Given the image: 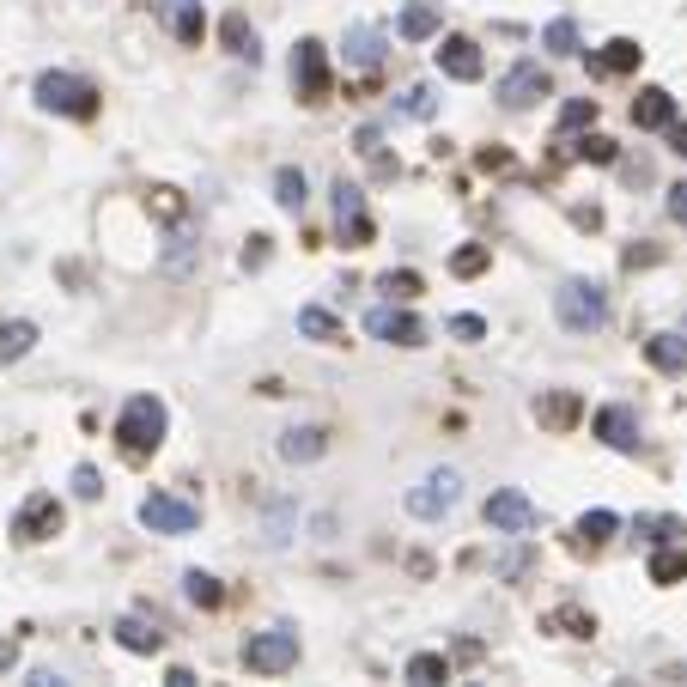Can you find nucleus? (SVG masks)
Returning a JSON list of instances; mask_svg holds the SVG:
<instances>
[{"instance_id":"nucleus-15","label":"nucleus","mask_w":687,"mask_h":687,"mask_svg":"<svg viewBox=\"0 0 687 687\" xmlns=\"http://www.w3.org/2000/svg\"><path fill=\"white\" fill-rule=\"evenodd\" d=\"M159 13L171 25L177 43H201L207 37V13H201V0H159Z\"/></svg>"},{"instance_id":"nucleus-13","label":"nucleus","mask_w":687,"mask_h":687,"mask_svg":"<svg viewBox=\"0 0 687 687\" xmlns=\"http://www.w3.org/2000/svg\"><path fill=\"white\" fill-rule=\"evenodd\" d=\"M438 73L444 80H481V49L469 37H444L438 43Z\"/></svg>"},{"instance_id":"nucleus-38","label":"nucleus","mask_w":687,"mask_h":687,"mask_svg":"<svg viewBox=\"0 0 687 687\" xmlns=\"http://www.w3.org/2000/svg\"><path fill=\"white\" fill-rule=\"evenodd\" d=\"M377 286H384L390 298H414V292H420V274H414V268H402V274L390 268V274H384V280H377Z\"/></svg>"},{"instance_id":"nucleus-5","label":"nucleus","mask_w":687,"mask_h":687,"mask_svg":"<svg viewBox=\"0 0 687 687\" xmlns=\"http://www.w3.org/2000/svg\"><path fill=\"white\" fill-rule=\"evenodd\" d=\"M140 523L152 529V536H195L201 511L189 499H177V493H146L140 499Z\"/></svg>"},{"instance_id":"nucleus-42","label":"nucleus","mask_w":687,"mask_h":687,"mask_svg":"<svg viewBox=\"0 0 687 687\" xmlns=\"http://www.w3.org/2000/svg\"><path fill=\"white\" fill-rule=\"evenodd\" d=\"M523 566H529V548H517V554H505V560H499V578H523Z\"/></svg>"},{"instance_id":"nucleus-40","label":"nucleus","mask_w":687,"mask_h":687,"mask_svg":"<svg viewBox=\"0 0 687 687\" xmlns=\"http://www.w3.org/2000/svg\"><path fill=\"white\" fill-rule=\"evenodd\" d=\"M639 529H645L651 542H669V536H681V523H675V517H639Z\"/></svg>"},{"instance_id":"nucleus-32","label":"nucleus","mask_w":687,"mask_h":687,"mask_svg":"<svg viewBox=\"0 0 687 687\" xmlns=\"http://www.w3.org/2000/svg\"><path fill=\"white\" fill-rule=\"evenodd\" d=\"M487 262H493V250H487V244H463V250H456V256H450V268H456V274H463V280H475V274H487Z\"/></svg>"},{"instance_id":"nucleus-21","label":"nucleus","mask_w":687,"mask_h":687,"mask_svg":"<svg viewBox=\"0 0 687 687\" xmlns=\"http://www.w3.org/2000/svg\"><path fill=\"white\" fill-rule=\"evenodd\" d=\"M116 639H122V651H140V657H152V651L165 645V633L152 627V621H140V615H122L116 621Z\"/></svg>"},{"instance_id":"nucleus-34","label":"nucleus","mask_w":687,"mask_h":687,"mask_svg":"<svg viewBox=\"0 0 687 687\" xmlns=\"http://www.w3.org/2000/svg\"><path fill=\"white\" fill-rule=\"evenodd\" d=\"M572 159H584V165H615V140H602V134H584V140L572 146Z\"/></svg>"},{"instance_id":"nucleus-4","label":"nucleus","mask_w":687,"mask_h":687,"mask_svg":"<svg viewBox=\"0 0 687 687\" xmlns=\"http://www.w3.org/2000/svg\"><path fill=\"white\" fill-rule=\"evenodd\" d=\"M244 663L256 675H286L298 663V633L292 627H268V633H250L244 639Z\"/></svg>"},{"instance_id":"nucleus-47","label":"nucleus","mask_w":687,"mask_h":687,"mask_svg":"<svg viewBox=\"0 0 687 687\" xmlns=\"http://www.w3.org/2000/svg\"><path fill=\"white\" fill-rule=\"evenodd\" d=\"M165 687H201V681H195V669H183V663H177V669L165 675Z\"/></svg>"},{"instance_id":"nucleus-12","label":"nucleus","mask_w":687,"mask_h":687,"mask_svg":"<svg viewBox=\"0 0 687 687\" xmlns=\"http://www.w3.org/2000/svg\"><path fill=\"white\" fill-rule=\"evenodd\" d=\"M55 529H61V499L55 493H31L19 505V517H13V536L19 542H43V536H55Z\"/></svg>"},{"instance_id":"nucleus-28","label":"nucleus","mask_w":687,"mask_h":687,"mask_svg":"<svg viewBox=\"0 0 687 687\" xmlns=\"http://www.w3.org/2000/svg\"><path fill=\"white\" fill-rule=\"evenodd\" d=\"M304 189H311V183H304V171H292V165H280V177H274V201H280L286 213H298L304 201H311V195H304Z\"/></svg>"},{"instance_id":"nucleus-23","label":"nucleus","mask_w":687,"mask_h":687,"mask_svg":"<svg viewBox=\"0 0 687 687\" xmlns=\"http://www.w3.org/2000/svg\"><path fill=\"white\" fill-rule=\"evenodd\" d=\"M645 359H651L657 371H687V341H675V335H651V341H645Z\"/></svg>"},{"instance_id":"nucleus-46","label":"nucleus","mask_w":687,"mask_h":687,"mask_svg":"<svg viewBox=\"0 0 687 687\" xmlns=\"http://www.w3.org/2000/svg\"><path fill=\"white\" fill-rule=\"evenodd\" d=\"M669 213H675V219H687V183H675V189H669Z\"/></svg>"},{"instance_id":"nucleus-45","label":"nucleus","mask_w":687,"mask_h":687,"mask_svg":"<svg viewBox=\"0 0 687 687\" xmlns=\"http://www.w3.org/2000/svg\"><path fill=\"white\" fill-rule=\"evenodd\" d=\"M663 134H669V152H681V159H687V128H681V122H669Z\"/></svg>"},{"instance_id":"nucleus-3","label":"nucleus","mask_w":687,"mask_h":687,"mask_svg":"<svg viewBox=\"0 0 687 687\" xmlns=\"http://www.w3.org/2000/svg\"><path fill=\"white\" fill-rule=\"evenodd\" d=\"M37 104L55 116H98V86L80 80V73H37Z\"/></svg>"},{"instance_id":"nucleus-22","label":"nucleus","mask_w":687,"mask_h":687,"mask_svg":"<svg viewBox=\"0 0 687 687\" xmlns=\"http://www.w3.org/2000/svg\"><path fill=\"white\" fill-rule=\"evenodd\" d=\"M347 61L353 67H377V61H384V31H377V25H353L347 31Z\"/></svg>"},{"instance_id":"nucleus-26","label":"nucleus","mask_w":687,"mask_h":687,"mask_svg":"<svg viewBox=\"0 0 687 687\" xmlns=\"http://www.w3.org/2000/svg\"><path fill=\"white\" fill-rule=\"evenodd\" d=\"M615 529H621L615 511H584V517H578V548H602Z\"/></svg>"},{"instance_id":"nucleus-18","label":"nucleus","mask_w":687,"mask_h":687,"mask_svg":"<svg viewBox=\"0 0 687 687\" xmlns=\"http://www.w3.org/2000/svg\"><path fill=\"white\" fill-rule=\"evenodd\" d=\"M669 122H675V98L663 86H645L633 98V128H669Z\"/></svg>"},{"instance_id":"nucleus-25","label":"nucleus","mask_w":687,"mask_h":687,"mask_svg":"<svg viewBox=\"0 0 687 687\" xmlns=\"http://www.w3.org/2000/svg\"><path fill=\"white\" fill-rule=\"evenodd\" d=\"M219 37H225V49H232L238 61H256V55H262V49H256V31H250V19H244V13L225 19V25H219Z\"/></svg>"},{"instance_id":"nucleus-33","label":"nucleus","mask_w":687,"mask_h":687,"mask_svg":"<svg viewBox=\"0 0 687 687\" xmlns=\"http://www.w3.org/2000/svg\"><path fill=\"white\" fill-rule=\"evenodd\" d=\"M542 49H554V55H578V25H572V19H554V25L542 31Z\"/></svg>"},{"instance_id":"nucleus-30","label":"nucleus","mask_w":687,"mask_h":687,"mask_svg":"<svg viewBox=\"0 0 687 687\" xmlns=\"http://www.w3.org/2000/svg\"><path fill=\"white\" fill-rule=\"evenodd\" d=\"M31 341H37V323H0V359H25L31 353Z\"/></svg>"},{"instance_id":"nucleus-36","label":"nucleus","mask_w":687,"mask_h":687,"mask_svg":"<svg viewBox=\"0 0 687 687\" xmlns=\"http://www.w3.org/2000/svg\"><path fill=\"white\" fill-rule=\"evenodd\" d=\"M402 110H408L414 122H426V116L438 110V98H432V86H408V92H402Z\"/></svg>"},{"instance_id":"nucleus-11","label":"nucleus","mask_w":687,"mask_h":687,"mask_svg":"<svg viewBox=\"0 0 687 687\" xmlns=\"http://www.w3.org/2000/svg\"><path fill=\"white\" fill-rule=\"evenodd\" d=\"M365 329H371L377 341H390V347H420V341H426V323H420L414 311H402V304H377V311L365 317Z\"/></svg>"},{"instance_id":"nucleus-10","label":"nucleus","mask_w":687,"mask_h":687,"mask_svg":"<svg viewBox=\"0 0 687 687\" xmlns=\"http://www.w3.org/2000/svg\"><path fill=\"white\" fill-rule=\"evenodd\" d=\"M548 92H554V80L542 73V61H517L505 80H499V104H505V110H529V104L548 98Z\"/></svg>"},{"instance_id":"nucleus-14","label":"nucleus","mask_w":687,"mask_h":687,"mask_svg":"<svg viewBox=\"0 0 687 687\" xmlns=\"http://www.w3.org/2000/svg\"><path fill=\"white\" fill-rule=\"evenodd\" d=\"M596 438L615 444V450H633V444H639V414L621 408V402H608V408L596 414Z\"/></svg>"},{"instance_id":"nucleus-17","label":"nucleus","mask_w":687,"mask_h":687,"mask_svg":"<svg viewBox=\"0 0 687 687\" xmlns=\"http://www.w3.org/2000/svg\"><path fill=\"white\" fill-rule=\"evenodd\" d=\"M298 335H304V341H323V347H341V341H347L341 317L323 311V304H304V311H298Z\"/></svg>"},{"instance_id":"nucleus-37","label":"nucleus","mask_w":687,"mask_h":687,"mask_svg":"<svg viewBox=\"0 0 687 687\" xmlns=\"http://www.w3.org/2000/svg\"><path fill=\"white\" fill-rule=\"evenodd\" d=\"M584 122H596V98H572V104L560 110V134H572V128H584Z\"/></svg>"},{"instance_id":"nucleus-24","label":"nucleus","mask_w":687,"mask_h":687,"mask_svg":"<svg viewBox=\"0 0 687 687\" xmlns=\"http://www.w3.org/2000/svg\"><path fill=\"white\" fill-rule=\"evenodd\" d=\"M444 681H450V663H444L438 651L408 657V687H444Z\"/></svg>"},{"instance_id":"nucleus-31","label":"nucleus","mask_w":687,"mask_h":687,"mask_svg":"<svg viewBox=\"0 0 687 687\" xmlns=\"http://www.w3.org/2000/svg\"><path fill=\"white\" fill-rule=\"evenodd\" d=\"M681 578H687V554L681 548H663L651 560V584H681Z\"/></svg>"},{"instance_id":"nucleus-35","label":"nucleus","mask_w":687,"mask_h":687,"mask_svg":"<svg viewBox=\"0 0 687 687\" xmlns=\"http://www.w3.org/2000/svg\"><path fill=\"white\" fill-rule=\"evenodd\" d=\"M548 627H572V639H590V633H596V621L584 615V608H554Z\"/></svg>"},{"instance_id":"nucleus-20","label":"nucleus","mask_w":687,"mask_h":687,"mask_svg":"<svg viewBox=\"0 0 687 687\" xmlns=\"http://www.w3.org/2000/svg\"><path fill=\"white\" fill-rule=\"evenodd\" d=\"M639 43L633 37H615V43H602V55H590V73H633L639 67Z\"/></svg>"},{"instance_id":"nucleus-44","label":"nucleus","mask_w":687,"mask_h":687,"mask_svg":"<svg viewBox=\"0 0 687 687\" xmlns=\"http://www.w3.org/2000/svg\"><path fill=\"white\" fill-rule=\"evenodd\" d=\"M25 687H67V675H61V669H31Z\"/></svg>"},{"instance_id":"nucleus-1","label":"nucleus","mask_w":687,"mask_h":687,"mask_svg":"<svg viewBox=\"0 0 687 687\" xmlns=\"http://www.w3.org/2000/svg\"><path fill=\"white\" fill-rule=\"evenodd\" d=\"M554 317H560V329H572V335H596V329L608 323V292H602L596 280H566V286L554 292Z\"/></svg>"},{"instance_id":"nucleus-2","label":"nucleus","mask_w":687,"mask_h":687,"mask_svg":"<svg viewBox=\"0 0 687 687\" xmlns=\"http://www.w3.org/2000/svg\"><path fill=\"white\" fill-rule=\"evenodd\" d=\"M116 444L128 456H152V450L165 444V402L159 396H134L122 408V420H116Z\"/></svg>"},{"instance_id":"nucleus-41","label":"nucleus","mask_w":687,"mask_h":687,"mask_svg":"<svg viewBox=\"0 0 687 687\" xmlns=\"http://www.w3.org/2000/svg\"><path fill=\"white\" fill-rule=\"evenodd\" d=\"M450 335H456V341H481L487 323H481V317H450Z\"/></svg>"},{"instance_id":"nucleus-27","label":"nucleus","mask_w":687,"mask_h":687,"mask_svg":"<svg viewBox=\"0 0 687 687\" xmlns=\"http://www.w3.org/2000/svg\"><path fill=\"white\" fill-rule=\"evenodd\" d=\"M432 31H438V7H426V0L402 7V37H408V43H426Z\"/></svg>"},{"instance_id":"nucleus-16","label":"nucleus","mask_w":687,"mask_h":687,"mask_svg":"<svg viewBox=\"0 0 687 687\" xmlns=\"http://www.w3.org/2000/svg\"><path fill=\"white\" fill-rule=\"evenodd\" d=\"M323 450H329L323 426H286L280 432V463H317Z\"/></svg>"},{"instance_id":"nucleus-43","label":"nucleus","mask_w":687,"mask_h":687,"mask_svg":"<svg viewBox=\"0 0 687 687\" xmlns=\"http://www.w3.org/2000/svg\"><path fill=\"white\" fill-rule=\"evenodd\" d=\"M262 262H268V238H250L244 244V268H262Z\"/></svg>"},{"instance_id":"nucleus-7","label":"nucleus","mask_w":687,"mask_h":687,"mask_svg":"<svg viewBox=\"0 0 687 687\" xmlns=\"http://www.w3.org/2000/svg\"><path fill=\"white\" fill-rule=\"evenodd\" d=\"M292 92H298L304 104H323V98H329V55H323L317 37H304V43L292 49Z\"/></svg>"},{"instance_id":"nucleus-39","label":"nucleus","mask_w":687,"mask_h":687,"mask_svg":"<svg viewBox=\"0 0 687 687\" xmlns=\"http://www.w3.org/2000/svg\"><path fill=\"white\" fill-rule=\"evenodd\" d=\"M73 493H80V499H98V493H104V481H98V469H92V463L73 469Z\"/></svg>"},{"instance_id":"nucleus-8","label":"nucleus","mask_w":687,"mask_h":687,"mask_svg":"<svg viewBox=\"0 0 687 687\" xmlns=\"http://www.w3.org/2000/svg\"><path fill=\"white\" fill-rule=\"evenodd\" d=\"M335 225H341V244L347 250H365L371 244V232H377V225H371V213H365V189L359 183H335Z\"/></svg>"},{"instance_id":"nucleus-29","label":"nucleus","mask_w":687,"mask_h":687,"mask_svg":"<svg viewBox=\"0 0 687 687\" xmlns=\"http://www.w3.org/2000/svg\"><path fill=\"white\" fill-rule=\"evenodd\" d=\"M183 596H189L195 608H219V602H225V590H219L213 572H183Z\"/></svg>"},{"instance_id":"nucleus-48","label":"nucleus","mask_w":687,"mask_h":687,"mask_svg":"<svg viewBox=\"0 0 687 687\" xmlns=\"http://www.w3.org/2000/svg\"><path fill=\"white\" fill-rule=\"evenodd\" d=\"M13 657H19V651H13V645H0V669H13Z\"/></svg>"},{"instance_id":"nucleus-9","label":"nucleus","mask_w":687,"mask_h":687,"mask_svg":"<svg viewBox=\"0 0 687 687\" xmlns=\"http://www.w3.org/2000/svg\"><path fill=\"white\" fill-rule=\"evenodd\" d=\"M487 523L499 529V536H529V529L542 523V511L529 505V499H523L517 487H499V493L487 499Z\"/></svg>"},{"instance_id":"nucleus-19","label":"nucleus","mask_w":687,"mask_h":687,"mask_svg":"<svg viewBox=\"0 0 687 687\" xmlns=\"http://www.w3.org/2000/svg\"><path fill=\"white\" fill-rule=\"evenodd\" d=\"M536 414H542V426H548V432H572V426H578V414H584V402H578L572 390H554V396H542V402H536Z\"/></svg>"},{"instance_id":"nucleus-6","label":"nucleus","mask_w":687,"mask_h":687,"mask_svg":"<svg viewBox=\"0 0 687 687\" xmlns=\"http://www.w3.org/2000/svg\"><path fill=\"white\" fill-rule=\"evenodd\" d=\"M456 505H463V475H456V469H432V475L408 493V511L426 517V523H438V517L456 511Z\"/></svg>"}]
</instances>
